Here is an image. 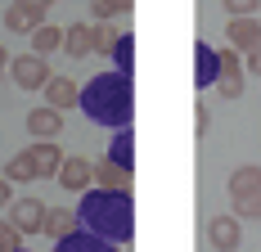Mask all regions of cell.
Segmentation results:
<instances>
[{
  "label": "cell",
  "mask_w": 261,
  "mask_h": 252,
  "mask_svg": "<svg viewBox=\"0 0 261 252\" xmlns=\"http://www.w3.org/2000/svg\"><path fill=\"white\" fill-rule=\"evenodd\" d=\"M77 216L90 234H99L108 243H130L135 239V203L130 189H86L77 203Z\"/></svg>",
  "instance_id": "cell-1"
},
{
  "label": "cell",
  "mask_w": 261,
  "mask_h": 252,
  "mask_svg": "<svg viewBox=\"0 0 261 252\" xmlns=\"http://www.w3.org/2000/svg\"><path fill=\"white\" fill-rule=\"evenodd\" d=\"M77 108L95 126H108V131L130 126V117H135V90H130V77L117 72V68L90 77V81L81 86V104H77Z\"/></svg>",
  "instance_id": "cell-2"
},
{
  "label": "cell",
  "mask_w": 261,
  "mask_h": 252,
  "mask_svg": "<svg viewBox=\"0 0 261 252\" xmlns=\"http://www.w3.org/2000/svg\"><path fill=\"white\" fill-rule=\"evenodd\" d=\"M9 77H14L18 90H45L54 72H50V63H45V54L27 50V54H14L9 59Z\"/></svg>",
  "instance_id": "cell-3"
},
{
  "label": "cell",
  "mask_w": 261,
  "mask_h": 252,
  "mask_svg": "<svg viewBox=\"0 0 261 252\" xmlns=\"http://www.w3.org/2000/svg\"><path fill=\"white\" fill-rule=\"evenodd\" d=\"M45 216H50V207L41 198H32V194L9 203V221H14L18 234H45Z\"/></svg>",
  "instance_id": "cell-4"
},
{
  "label": "cell",
  "mask_w": 261,
  "mask_h": 252,
  "mask_svg": "<svg viewBox=\"0 0 261 252\" xmlns=\"http://www.w3.org/2000/svg\"><path fill=\"white\" fill-rule=\"evenodd\" d=\"M207 243L216 252H234L239 243H243V221H239L234 212H230V216H212L207 221Z\"/></svg>",
  "instance_id": "cell-5"
},
{
  "label": "cell",
  "mask_w": 261,
  "mask_h": 252,
  "mask_svg": "<svg viewBox=\"0 0 261 252\" xmlns=\"http://www.w3.org/2000/svg\"><path fill=\"white\" fill-rule=\"evenodd\" d=\"M225 41H230L243 59L257 54L261 50V23H257V14H252V18H230V23H225Z\"/></svg>",
  "instance_id": "cell-6"
},
{
  "label": "cell",
  "mask_w": 261,
  "mask_h": 252,
  "mask_svg": "<svg viewBox=\"0 0 261 252\" xmlns=\"http://www.w3.org/2000/svg\"><path fill=\"white\" fill-rule=\"evenodd\" d=\"M221 81V50H212L207 41H194V86L207 90Z\"/></svg>",
  "instance_id": "cell-7"
},
{
  "label": "cell",
  "mask_w": 261,
  "mask_h": 252,
  "mask_svg": "<svg viewBox=\"0 0 261 252\" xmlns=\"http://www.w3.org/2000/svg\"><path fill=\"white\" fill-rule=\"evenodd\" d=\"M54 180H59L68 194H86L90 180H95V162H90V158H63V167H59Z\"/></svg>",
  "instance_id": "cell-8"
},
{
  "label": "cell",
  "mask_w": 261,
  "mask_h": 252,
  "mask_svg": "<svg viewBox=\"0 0 261 252\" xmlns=\"http://www.w3.org/2000/svg\"><path fill=\"white\" fill-rule=\"evenodd\" d=\"M59 131H63V113H59V108L41 104V108L27 113V135H32V140H54Z\"/></svg>",
  "instance_id": "cell-9"
},
{
  "label": "cell",
  "mask_w": 261,
  "mask_h": 252,
  "mask_svg": "<svg viewBox=\"0 0 261 252\" xmlns=\"http://www.w3.org/2000/svg\"><path fill=\"white\" fill-rule=\"evenodd\" d=\"M27 158L36 162L41 180H54V176H59V167H63V149H59L54 140H36V144H27Z\"/></svg>",
  "instance_id": "cell-10"
},
{
  "label": "cell",
  "mask_w": 261,
  "mask_h": 252,
  "mask_svg": "<svg viewBox=\"0 0 261 252\" xmlns=\"http://www.w3.org/2000/svg\"><path fill=\"white\" fill-rule=\"evenodd\" d=\"M45 104L59 108V113H68V108H77L81 104V86L72 77H50V86H45Z\"/></svg>",
  "instance_id": "cell-11"
},
{
  "label": "cell",
  "mask_w": 261,
  "mask_h": 252,
  "mask_svg": "<svg viewBox=\"0 0 261 252\" xmlns=\"http://www.w3.org/2000/svg\"><path fill=\"white\" fill-rule=\"evenodd\" d=\"M54 252H117V243H108V239H99V234H90V230L81 225V230H72L68 239H59Z\"/></svg>",
  "instance_id": "cell-12"
},
{
  "label": "cell",
  "mask_w": 261,
  "mask_h": 252,
  "mask_svg": "<svg viewBox=\"0 0 261 252\" xmlns=\"http://www.w3.org/2000/svg\"><path fill=\"white\" fill-rule=\"evenodd\" d=\"M63 54H68V59H86V54H95V27H90V23L63 27Z\"/></svg>",
  "instance_id": "cell-13"
},
{
  "label": "cell",
  "mask_w": 261,
  "mask_h": 252,
  "mask_svg": "<svg viewBox=\"0 0 261 252\" xmlns=\"http://www.w3.org/2000/svg\"><path fill=\"white\" fill-rule=\"evenodd\" d=\"M257 189H261V167H257V162H243V167H234V176H230V185H225V194H230V198L257 194Z\"/></svg>",
  "instance_id": "cell-14"
},
{
  "label": "cell",
  "mask_w": 261,
  "mask_h": 252,
  "mask_svg": "<svg viewBox=\"0 0 261 252\" xmlns=\"http://www.w3.org/2000/svg\"><path fill=\"white\" fill-rule=\"evenodd\" d=\"M108 158H113L117 167H126V171H135V131H130V126H122V131H113V144H108Z\"/></svg>",
  "instance_id": "cell-15"
},
{
  "label": "cell",
  "mask_w": 261,
  "mask_h": 252,
  "mask_svg": "<svg viewBox=\"0 0 261 252\" xmlns=\"http://www.w3.org/2000/svg\"><path fill=\"white\" fill-rule=\"evenodd\" d=\"M72 230H81V216H77V212H72V207H50V216H45V234H50L54 243L68 239Z\"/></svg>",
  "instance_id": "cell-16"
},
{
  "label": "cell",
  "mask_w": 261,
  "mask_h": 252,
  "mask_svg": "<svg viewBox=\"0 0 261 252\" xmlns=\"http://www.w3.org/2000/svg\"><path fill=\"white\" fill-rule=\"evenodd\" d=\"M41 23H45V14L27 9V5H9V9H5V27H9V32H23V36H32Z\"/></svg>",
  "instance_id": "cell-17"
},
{
  "label": "cell",
  "mask_w": 261,
  "mask_h": 252,
  "mask_svg": "<svg viewBox=\"0 0 261 252\" xmlns=\"http://www.w3.org/2000/svg\"><path fill=\"white\" fill-rule=\"evenodd\" d=\"M95 180H99V189H130V171L117 167L113 158H99L95 162Z\"/></svg>",
  "instance_id": "cell-18"
},
{
  "label": "cell",
  "mask_w": 261,
  "mask_h": 252,
  "mask_svg": "<svg viewBox=\"0 0 261 252\" xmlns=\"http://www.w3.org/2000/svg\"><path fill=\"white\" fill-rule=\"evenodd\" d=\"M27 41H32V50H36V54H54V50H63V27L41 23L32 36H27Z\"/></svg>",
  "instance_id": "cell-19"
},
{
  "label": "cell",
  "mask_w": 261,
  "mask_h": 252,
  "mask_svg": "<svg viewBox=\"0 0 261 252\" xmlns=\"http://www.w3.org/2000/svg\"><path fill=\"white\" fill-rule=\"evenodd\" d=\"M108 59H113V68H117V72H126V77H130V72H135V36H130V32H122Z\"/></svg>",
  "instance_id": "cell-20"
},
{
  "label": "cell",
  "mask_w": 261,
  "mask_h": 252,
  "mask_svg": "<svg viewBox=\"0 0 261 252\" xmlns=\"http://www.w3.org/2000/svg\"><path fill=\"white\" fill-rule=\"evenodd\" d=\"M5 176L14 180V185H27V180H41V171H36V162H32L27 149H23L18 158H9V162H5Z\"/></svg>",
  "instance_id": "cell-21"
},
{
  "label": "cell",
  "mask_w": 261,
  "mask_h": 252,
  "mask_svg": "<svg viewBox=\"0 0 261 252\" xmlns=\"http://www.w3.org/2000/svg\"><path fill=\"white\" fill-rule=\"evenodd\" d=\"M117 27H113V18H95V54H113V45H117Z\"/></svg>",
  "instance_id": "cell-22"
},
{
  "label": "cell",
  "mask_w": 261,
  "mask_h": 252,
  "mask_svg": "<svg viewBox=\"0 0 261 252\" xmlns=\"http://www.w3.org/2000/svg\"><path fill=\"white\" fill-rule=\"evenodd\" d=\"M230 207H234L239 221H261V189L257 194H243V198H230Z\"/></svg>",
  "instance_id": "cell-23"
},
{
  "label": "cell",
  "mask_w": 261,
  "mask_h": 252,
  "mask_svg": "<svg viewBox=\"0 0 261 252\" xmlns=\"http://www.w3.org/2000/svg\"><path fill=\"white\" fill-rule=\"evenodd\" d=\"M130 5L135 0H90V14L95 18H122V14H130Z\"/></svg>",
  "instance_id": "cell-24"
},
{
  "label": "cell",
  "mask_w": 261,
  "mask_h": 252,
  "mask_svg": "<svg viewBox=\"0 0 261 252\" xmlns=\"http://www.w3.org/2000/svg\"><path fill=\"white\" fill-rule=\"evenodd\" d=\"M216 90H221V99H239L243 95V72H225L216 81Z\"/></svg>",
  "instance_id": "cell-25"
},
{
  "label": "cell",
  "mask_w": 261,
  "mask_h": 252,
  "mask_svg": "<svg viewBox=\"0 0 261 252\" xmlns=\"http://www.w3.org/2000/svg\"><path fill=\"white\" fill-rule=\"evenodd\" d=\"M221 5H225L230 18H252V14L261 9V0H221Z\"/></svg>",
  "instance_id": "cell-26"
},
{
  "label": "cell",
  "mask_w": 261,
  "mask_h": 252,
  "mask_svg": "<svg viewBox=\"0 0 261 252\" xmlns=\"http://www.w3.org/2000/svg\"><path fill=\"white\" fill-rule=\"evenodd\" d=\"M23 248V234L14 230V221H0V252H14Z\"/></svg>",
  "instance_id": "cell-27"
},
{
  "label": "cell",
  "mask_w": 261,
  "mask_h": 252,
  "mask_svg": "<svg viewBox=\"0 0 261 252\" xmlns=\"http://www.w3.org/2000/svg\"><path fill=\"white\" fill-rule=\"evenodd\" d=\"M225 72H243V54H239L234 45L221 50V77H225Z\"/></svg>",
  "instance_id": "cell-28"
},
{
  "label": "cell",
  "mask_w": 261,
  "mask_h": 252,
  "mask_svg": "<svg viewBox=\"0 0 261 252\" xmlns=\"http://www.w3.org/2000/svg\"><path fill=\"white\" fill-rule=\"evenodd\" d=\"M9 203H14V180L0 171V207H9Z\"/></svg>",
  "instance_id": "cell-29"
},
{
  "label": "cell",
  "mask_w": 261,
  "mask_h": 252,
  "mask_svg": "<svg viewBox=\"0 0 261 252\" xmlns=\"http://www.w3.org/2000/svg\"><path fill=\"white\" fill-rule=\"evenodd\" d=\"M212 126V113L207 108H203V104H198V113H194V131H198V135H203V131H207Z\"/></svg>",
  "instance_id": "cell-30"
},
{
  "label": "cell",
  "mask_w": 261,
  "mask_h": 252,
  "mask_svg": "<svg viewBox=\"0 0 261 252\" xmlns=\"http://www.w3.org/2000/svg\"><path fill=\"white\" fill-rule=\"evenodd\" d=\"M14 5H27V9H36V14H45V9H50L54 0H14Z\"/></svg>",
  "instance_id": "cell-31"
},
{
  "label": "cell",
  "mask_w": 261,
  "mask_h": 252,
  "mask_svg": "<svg viewBox=\"0 0 261 252\" xmlns=\"http://www.w3.org/2000/svg\"><path fill=\"white\" fill-rule=\"evenodd\" d=\"M248 72L261 77V50H257V54H248Z\"/></svg>",
  "instance_id": "cell-32"
},
{
  "label": "cell",
  "mask_w": 261,
  "mask_h": 252,
  "mask_svg": "<svg viewBox=\"0 0 261 252\" xmlns=\"http://www.w3.org/2000/svg\"><path fill=\"white\" fill-rule=\"evenodd\" d=\"M9 59H14V54H9V50H5V45H0V72L9 68Z\"/></svg>",
  "instance_id": "cell-33"
},
{
  "label": "cell",
  "mask_w": 261,
  "mask_h": 252,
  "mask_svg": "<svg viewBox=\"0 0 261 252\" xmlns=\"http://www.w3.org/2000/svg\"><path fill=\"white\" fill-rule=\"evenodd\" d=\"M14 252H27V248H14Z\"/></svg>",
  "instance_id": "cell-34"
}]
</instances>
